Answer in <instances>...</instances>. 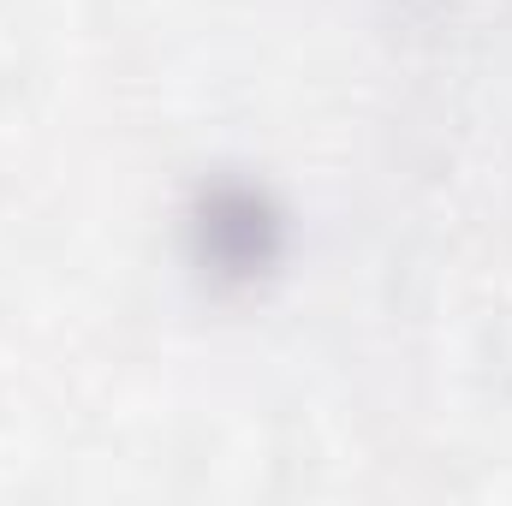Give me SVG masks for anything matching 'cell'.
<instances>
[{
    "label": "cell",
    "mask_w": 512,
    "mask_h": 506,
    "mask_svg": "<svg viewBox=\"0 0 512 506\" xmlns=\"http://www.w3.org/2000/svg\"><path fill=\"white\" fill-rule=\"evenodd\" d=\"M185 245L215 292H251L286 262V203L251 173H209L185 203Z\"/></svg>",
    "instance_id": "1"
}]
</instances>
